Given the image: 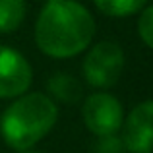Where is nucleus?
<instances>
[{
    "label": "nucleus",
    "mask_w": 153,
    "mask_h": 153,
    "mask_svg": "<svg viewBox=\"0 0 153 153\" xmlns=\"http://www.w3.org/2000/svg\"><path fill=\"white\" fill-rule=\"evenodd\" d=\"M47 91H49V97L54 103H78L83 95V87L79 83V79L76 76L68 74V72H56L49 78L47 82Z\"/></svg>",
    "instance_id": "nucleus-7"
},
{
    "label": "nucleus",
    "mask_w": 153,
    "mask_h": 153,
    "mask_svg": "<svg viewBox=\"0 0 153 153\" xmlns=\"http://www.w3.org/2000/svg\"><path fill=\"white\" fill-rule=\"evenodd\" d=\"M138 35L146 47L153 51V4H147L138 18Z\"/></svg>",
    "instance_id": "nucleus-10"
},
{
    "label": "nucleus",
    "mask_w": 153,
    "mask_h": 153,
    "mask_svg": "<svg viewBox=\"0 0 153 153\" xmlns=\"http://www.w3.org/2000/svg\"><path fill=\"white\" fill-rule=\"evenodd\" d=\"M33 35L43 54L60 60L72 58L89 49L95 37V19L78 0H54L41 8Z\"/></svg>",
    "instance_id": "nucleus-1"
},
{
    "label": "nucleus",
    "mask_w": 153,
    "mask_h": 153,
    "mask_svg": "<svg viewBox=\"0 0 153 153\" xmlns=\"http://www.w3.org/2000/svg\"><path fill=\"white\" fill-rule=\"evenodd\" d=\"M93 4L108 18H130L147 6V0H93Z\"/></svg>",
    "instance_id": "nucleus-9"
},
{
    "label": "nucleus",
    "mask_w": 153,
    "mask_h": 153,
    "mask_svg": "<svg viewBox=\"0 0 153 153\" xmlns=\"http://www.w3.org/2000/svg\"><path fill=\"white\" fill-rule=\"evenodd\" d=\"M124 107L112 93L95 91L87 95L82 105V118L85 128L97 138L114 136L124 122Z\"/></svg>",
    "instance_id": "nucleus-4"
},
{
    "label": "nucleus",
    "mask_w": 153,
    "mask_h": 153,
    "mask_svg": "<svg viewBox=\"0 0 153 153\" xmlns=\"http://www.w3.org/2000/svg\"><path fill=\"white\" fill-rule=\"evenodd\" d=\"M25 14V0H0V33H14L19 29Z\"/></svg>",
    "instance_id": "nucleus-8"
},
{
    "label": "nucleus",
    "mask_w": 153,
    "mask_h": 153,
    "mask_svg": "<svg viewBox=\"0 0 153 153\" xmlns=\"http://www.w3.org/2000/svg\"><path fill=\"white\" fill-rule=\"evenodd\" d=\"M58 120V105L47 93L27 91L0 114V138L14 151H29L54 128Z\"/></svg>",
    "instance_id": "nucleus-2"
},
{
    "label": "nucleus",
    "mask_w": 153,
    "mask_h": 153,
    "mask_svg": "<svg viewBox=\"0 0 153 153\" xmlns=\"http://www.w3.org/2000/svg\"><path fill=\"white\" fill-rule=\"evenodd\" d=\"M126 64L122 47L114 41H101L87 49L82 62V74L91 87L105 91L120 79Z\"/></svg>",
    "instance_id": "nucleus-3"
},
{
    "label": "nucleus",
    "mask_w": 153,
    "mask_h": 153,
    "mask_svg": "<svg viewBox=\"0 0 153 153\" xmlns=\"http://www.w3.org/2000/svg\"><path fill=\"white\" fill-rule=\"evenodd\" d=\"M33 83V68L19 51L0 45V99H16Z\"/></svg>",
    "instance_id": "nucleus-5"
},
{
    "label": "nucleus",
    "mask_w": 153,
    "mask_h": 153,
    "mask_svg": "<svg viewBox=\"0 0 153 153\" xmlns=\"http://www.w3.org/2000/svg\"><path fill=\"white\" fill-rule=\"evenodd\" d=\"M95 153H128L122 143V138L118 134L114 136H105V138H97L95 143Z\"/></svg>",
    "instance_id": "nucleus-11"
},
{
    "label": "nucleus",
    "mask_w": 153,
    "mask_h": 153,
    "mask_svg": "<svg viewBox=\"0 0 153 153\" xmlns=\"http://www.w3.org/2000/svg\"><path fill=\"white\" fill-rule=\"evenodd\" d=\"M120 132L128 153H153V99L136 105L124 116Z\"/></svg>",
    "instance_id": "nucleus-6"
},
{
    "label": "nucleus",
    "mask_w": 153,
    "mask_h": 153,
    "mask_svg": "<svg viewBox=\"0 0 153 153\" xmlns=\"http://www.w3.org/2000/svg\"><path fill=\"white\" fill-rule=\"evenodd\" d=\"M23 153H45V151H35V149H29V151H23Z\"/></svg>",
    "instance_id": "nucleus-12"
},
{
    "label": "nucleus",
    "mask_w": 153,
    "mask_h": 153,
    "mask_svg": "<svg viewBox=\"0 0 153 153\" xmlns=\"http://www.w3.org/2000/svg\"><path fill=\"white\" fill-rule=\"evenodd\" d=\"M45 2H54V0H45Z\"/></svg>",
    "instance_id": "nucleus-13"
}]
</instances>
